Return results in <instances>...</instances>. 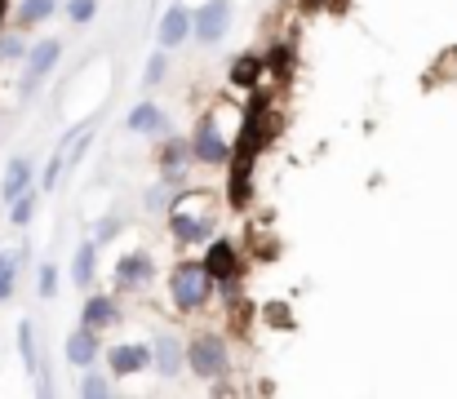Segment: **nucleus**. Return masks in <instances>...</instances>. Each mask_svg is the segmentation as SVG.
Returning a JSON list of instances; mask_svg holds the SVG:
<instances>
[{"label": "nucleus", "mask_w": 457, "mask_h": 399, "mask_svg": "<svg viewBox=\"0 0 457 399\" xmlns=\"http://www.w3.org/2000/svg\"><path fill=\"white\" fill-rule=\"evenodd\" d=\"M169 222H173L178 240H204L213 231V200H209V191H182L169 204Z\"/></svg>", "instance_id": "1"}, {"label": "nucleus", "mask_w": 457, "mask_h": 399, "mask_svg": "<svg viewBox=\"0 0 457 399\" xmlns=\"http://www.w3.org/2000/svg\"><path fill=\"white\" fill-rule=\"evenodd\" d=\"M209 266H178L173 270V302L182 306V311H195V306H204V297H209Z\"/></svg>", "instance_id": "2"}, {"label": "nucleus", "mask_w": 457, "mask_h": 399, "mask_svg": "<svg viewBox=\"0 0 457 399\" xmlns=\"http://www.w3.org/2000/svg\"><path fill=\"white\" fill-rule=\"evenodd\" d=\"M187 355H191V369L200 373V378H222L227 373V346H222V337H213V333H200L191 346H187Z\"/></svg>", "instance_id": "3"}, {"label": "nucleus", "mask_w": 457, "mask_h": 399, "mask_svg": "<svg viewBox=\"0 0 457 399\" xmlns=\"http://www.w3.org/2000/svg\"><path fill=\"white\" fill-rule=\"evenodd\" d=\"M191 151H195V160H204V164H222V160L231 155V142H227V133L218 129L213 121H204V125L195 129Z\"/></svg>", "instance_id": "4"}, {"label": "nucleus", "mask_w": 457, "mask_h": 399, "mask_svg": "<svg viewBox=\"0 0 457 399\" xmlns=\"http://www.w3.org/2000/svg\"><path fill=\"white\" fill-rule=\"evenodd\" d=\"M152 355H155V369H160V378H178L182 373V364L191 360L187 355V346L173 337V333H160L152 342Z\"/></svg>", "instance_id": "5"}, {"label": "nucleus", "mask_w": 457, "mask_h": 399, "mask_svg": "<svg viewBox=\"0 0 457 399\" xmlns=\"http://www.w3.org/2000/svg\"><path fill=\"white\" fill-rule=\"evenodd\" d=\"M222 31H227V0H209V4L195 13V36H200L204 45H218Z\"/></svg>", "instance_id": "6"}, {"label": "nucleus", "mask_w": 457, "mask_h": 399, "mask_svg": "<svg viewBox=\"0 0 457 399\" xmlns=\"http://www.w3.org/2000/svg\"><path fill=\"white\" fill-rule=\"evenodd\" d=\"M58 54H62V45H58V40H40V45L31 49V62H27V80H22V94H31V89H36V80H40L45 71H54Z\"/></svg>", "instance_id": "7"}, {"label": "nucleus", "mask_w": 457, "mask_h": 399, "mask_svg": "<svg viewBox=\"0 0 457 399\" xmlns=\"http://www.w3.org/2000/svg\"><path fill=\"white\" fill-rule=\"evenodd\" d=\"M107 364H112L116 378H134V373H143V369L152 364V351H147V346H116Z\"/></svg>", "instance_id": "8"}, {"label": "nucleus", "mask_w": 457, "mask_h": 399, "mask_svg": "<svg viewBox=\"0 0 457 399\" xmlns=\"http://www.w3.org/2000/svg\"><path fill=\"white\" fill-rule=\"evenodd\" d=\"M187 31H195V22H191V13H187L182 4H173V9L164 13V22H160V45L173 49V45L187 40Z\"/></svg>", "instance_id": "9"}, {"label": "nucleus", "mask_w": 457, "mask_h": 399, "mask_svg": "<svg viewBox=\"0 0 457 399\" xmlns=\"http://www.w3.org/2000/svg\"><path fill=\"white\" fill-rule=\"evenodd\" d=\"M152 275H155V266H152V258H147V254H129L125 262L116 266V284H120V288H134V284H147Z\"/></svg>", "instance_id": "10"}, {"label": "nucleus", "mask_w": 457, "mask_h": 399, "mask_svg": "<svg viewBox=\"0 0 457 399\" xmlns=\"http://www.w3.org/2000/svg\"><path fill=\"white\" fill-rule=\"evenodd\" d=\"M94 333H98V328H80V333L67 337V360H71L76 369L94 364V355H98V337H94Z\"/></svg>", "instance_id": "11"}, {"label": "nucleus", "mask_w": 457, "mask_h": 399, "mask_svg": "<svg viewBox=\"0 0 457 399\" xmlns=\"http://www.w3.org/2000/svg\"><path fill=\"white\" fill-rule=\"evenodd\" d=\"M116 324V302L112 297H89L85 302V328H107Z\"/></svg>", "instance_id": "12"}, {"label": "nucleus", "mask_w": 457, "mask_h": 399, "mask_svg": "<svg viewBox=\"0 0 457 399\" xmlns=\"http://www.w3.org/2000/svg\"><path fill=\"white\" fill-rule=\"evenodd\" d=\"M204 266H209V275H213V279H227V275H236V249L218 240V245L209 249V258H204Z\"/></svg>", "instance_id": "13"}, {"label": "nucleus", "mask_w": 457, "mask_h": 399, "mask_svg": "<svg viewBox=\"0 0 457 399\" xmlns=\"http://www.w3.org/2000/svg\"><path fill=\"white\" fill-rule=\"evenodd\" d=\"M27 178H31V160H13L9 173H4V204H13L27 191Z\"/></svg>", "instance_id": "14"}, {"label": "nucleus", "mask_w": 457, "mask_h": 399, "mask_svg": "<svg viewBox=\"0 0 457 399\" xmlns=\"http://www.w3.org/2000/svg\"><path fill=\"white\" fill-rule=\"evenodd\" d=\"M129 129H134V133L164 129V112H160V107H152V103H138V107L129 112Z\"/></svg>", "instance_id": "15"}, {"label": "nucleus", "mask_w": 457, "mask_h": 399, "mask_svg": "<svg viewBox=\"0 0 457 399\" xmlns=\"http://www.w3.org/2000/svg\"><path fill=\"white\" fill-rule=\"evenodd\" d=\"M94 254H98V240H94V245H80V249H76L71 275H76V284H80V288H85V284L94 279Z\"/></svg>", "instance_id": "16"}, {"label": "nucleus", "mask_w": 457, "mask_h": 399, "mask_svg": "<svg viewBox=\"0 0 457 399\" xmlns=\"http://www.w3.org/2000/svg\"><path fill=\"white\" fill-rule=\"evenodd\" d=\"M49 13H54V0H22L18 22H22V27H36V22H45Z\"/></svg>", "instance_id": "17"}, {"label": "nucleus", "mask_w": 457, "mask_h": 399, "mask_svg": "<svg viewBox=\"0 0 457 399\" xmlns=\"http://www.w3.org/2000/svg\"><path fill=\"white\" fill-rule=\"evenodd\" d=\"M18 284V254H0V302L13 293Z\"/></svg>", "instance_id": "18"}, {"label": "nucleus", "mask_w": 457, "mask_h": 399, "mask_svg": "<svg viewBox=\"0 0 457 399\" xmlns=\"http://www.w3.org/2000/svg\"><path fill=\"white\" fill-rule=\"evenodd\" d=\"M18 346H22V364L36 373L40 360H36V333H31V324H18Z\"/></svg>", "instance_id": "19"}, {"label": "nucleus", "mask_w": 457, "mask_h": 399, "mask_svg": "<svg viewBox=\"0 0 457 399\" xmlns=\"http://www.w3.org/2000/svg\"><path fill=\"white\" fill-rule=\"evenodd\" d=\"M231 80H236V85H253V80H258V54L240 58V62L231 67Z\"/></svg>", "instance_id": "20"}, {"label": "nucleus", "mask_w": 457, "mask_h": 399, "mask_svg": "<svg viewBox=\"0 0 457 399\" xmlns=\"http://www.w3.org/2000/svg\"><path fill=\"white\" fill-rule=\"evenodd\" d=\"M182 160H187V142H173V146L164 151V173L173 178V173L182 169Z\"/></svg>", "instance_id": "21"}, {"label": "nucleus", "mask_w": 457, "mask_h": 399, "mask_svg": "<svg viewBox=\"0 0 457 399\" xmlns=\"http://www.w3.org/2000/svg\"><path fill=\"white\" fill-rule=\"evenodd\" d=\"M31 209H36V195H31V191H22V195H18V200H13V222H18V227H22V222H27V218H31Z\"/></svg>", "instance_id": "22"}, {"label": "nucleus", "mask_w": 457, "mask_h": 399, "mask_svg": "<svg viewBox=\"0 0 457 399\" xmlns=\"http://www.w3.org/2000/svg\"><path fill=\"white\" fill-rule=\"evenodd\" d=\"M94 9H98V0H71V4H67L71 22H89V18H94Z\"/></svg>", "instance_id": "23"}, {"label": "nucleus", "mask_w": 457, "mask_h": 399, "mask_svg": "<svg viewBox=\"0 0 457 399\" xmlns=\"http://www.w3.org/2000/svg\"><path fill=\"white\" fill-rule=\"evenodd\" d=\"M54 293H58V270L45 262L40 266V297H54Z\"/></svg>", "instance_id": "24"}, {"label": "nucleus", "mask_w": 457, "mask_h": 399, "mask_svg": "<svg viewBox=\"0 0 457 399\" xmlns=\"http://www.w3.org/2000/svg\"><path fill=\"white\" fill-rule=\"evenodd\" d=\"M80 395H112V382H107V378H85V382H80Z\"/></svg>", "instance_id": "25"}, {"label": "nucleus", "mask_w": 457, "mask_h": 399, "mask_svg": "<svg viewBox=\"0 0 457 399\" xmlns=\"http://www.w3.org/2000/svg\"><path fill=\"white\" fill-rule=\"evenodd\" d=\"M18 54H22V40H18V36H4V40H0V62H4V58H18Z\"/></svg>", "instance_id": "26"}, {"label": "nucleus", "mask_w": 457, "mask_h": 399, "mask_svg": "<svg viewBox=\"0 0 457 399\" xmlns=\"http://www.w3.org/2000/svg\"><path fill=\"white\" fill-rule=\"evenodd\" d=\"M160 76H164V54H155L152 62H147V85H155Z\"/></svg>", "instance_id": "27"}, {"label": "nucleus", "mask_w": 457, "mask_h": 399, "mask_svg": "<svg viewBox=\"0 0 457 399\" xmlns=\"http://www.w3.org/2000/svg\"><path fill=\"white\" fill-rule=\"evenodd\" d=\"M112 236H116V222H112V218H107V222H103V227H98V245H107V240H112Z\"/></svg>", "instance_id": "28"}, {"label": "nucleus", "mask_w": 457, "mask_h": 399, "mask_svg": "<svg viewBox=\"0 0 457 399\" xmlns=\"http://www.w3.org/2000/svg\"><path fill=\"white\" fill-rule=\"evenodd\" d=\"M0 13H4V0H0Z\"/></svg>", "instance_id": "29"}]
</instances>
